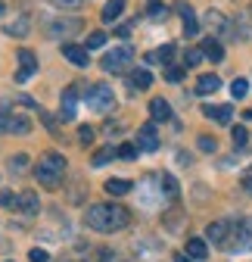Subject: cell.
Returning a JSON list of instances; mask_svg holds the SVG:
<instances>
[{
  "label": "cell",
  "mask_w": 252,
  "mask_h": 262,
  "mask_svg": "<svg viewBox=\"0 0 252 262\" xmlns=\"http://www.w3.org/2000/svg\"><path fill=\"white\" fill-rule=\"evenodd\" d=\"M84 222H87V228H93L100 234H112L131 222V212L118 203H93V206H87Z\"/></svg>",
  "instance_id": "cell-1"
},
{
  "label": "cell",
  "mask_w": 252,
  "mask_h": 262,
  "mask_svg": "<svg viewBox=\"0 0 252 262\" xmlns=\"http://www.w3.org/2000/svg\"><path fill=\"white\" fill-rule=\"evenodd\" d=\"M66 156L62 153H56V150H47L41 159H38V166H35V175H38V181L44 184V187H59V181H62V175H66Z\"/></svg>",
  "instance_id": "cell-2"
},
{
  "label": "cell",
  "mask_w": 252,
  "mask_h": 262,
  "mask_svg": "<svg viewBox=\"0 0 252 262\" xmlns=\"http://www.w3.org/2000/svg\"><path fill=\"white\" fill-rule=\"evenodd\" d=\"M10 103L13 100H0V131H10V135H28V131H31V119L13 113Z\"/></svg>",
  "instance_id": "cell-3"
},
{
  "label": "cell",
  "mask_w": 252,
  "mask_h": 262,
  "mask_svg": "<svg viewBox=\"0 0 252 262\" xmlns=\"http://www.w3.org/2000/svg\"><path fill=\"white\" fill-rule=\"evenodd\" d=\"M131 62H134V47H131V44H121V47H112V50L103 56V69L112 72V75H121Z\"/></svg>",
  "instance_id": "cell-4"
},
{
  "label": "cell",
  "mask_w": 252,
  "mask_h": 262,
  "mask_svg": "<svg viewBox=\"0 0 252 262\" xmlns=\"http://www.w3.org/2000/svg\"><path fill=\"white\" fill-rule=\"evenodd\" d=\"M84 103H87L90 110H97V113H109V110L115 106L112 88H106V84H93V88L84 94Z\"/></svg>",
  "instance_id": "cell-5"
},
{
  "label": "cell",
  "mask_w": 252,
  "mask_h": 262,
  "mask_svg": "<svg viewBox=\"0 0 252 262\" xmlns=\"http://www.w3.org/2000/svg\"><path fill=\"white\" fill-rule=\"evenodd\" d=\"M10 209L19 212V215H38L41 200H38V193H35V190H19L13 200H10Z\"/></svg>",
  "instance_id": "cell-6"
},
{
  "label": "cell",
  "mask_w": 252,
  "mask_h": 262,
  "mask_svg": "<svg viewBox=\"0 0 252 262\" xmlns=\"http://www.w3.org/2000/svg\"><path fill=\"white\" fill-rule=\"evenodd\" d=\"M78 110V88H66L59 97V122H72Z\"/></svg>",
  "instance_id": "cell-7"
},
{
  "label": "cell",
  "mask_w": 252,
  "mask_h": 262,
  "mask_svg": "<svg viewBox=\"0 0 252 262\" xmlns=\"http://www.w3.org/2000/svg\"><path fill=\"white\" fill-rule=\"evenodd\" d=\"M75 31H81V19H59L50 25V38L53 41H69Z\"/></svg>",
  "instance_id": "cell-8"
},
{
  "label": "cell",
  "mask_w": 252,
  "mask_h": 262,
  "mask_svg": "<svg viewBox=\"0 0 252 262\" xmlns=\"http://www.w3.org/2000/svg\"><path fill=\"white\" fill-rule=\"evenodd\" d=\"M231 231H234V222L218 219V222H212V225L206 228V237H209L212 244H218V247H224V244H228V237H231Z\"/></svg>",
  "instance_id": "cell-9"
},
{
  "label": "cell",
  "mask_w": 252,
  "mask_h": 262,
  "mask_svg": "<svg viewBox=\"0 0 252 262\" xmlns=\"http://www.w3.org/2000/svg\"><path fill=\"white\" fill-rule=\"evenodd\" d=\"M137 147L146 150V153H156V150H159V135H156V125H153V122H146V125L137 128Z\"/></svg>",
  "instance_id": "cell-10"
},
{
  "label": "cell",
  "mask_w": 252,
  "mask_h": 262,
  "mask_svg": "<svg viewBox=\"0 0 252 262\" xmlns=\"http://www.w3.org/2000/svg\"><path fill=\"white\" fill-rule=\"evenodd\" d=\"M174 10H178L181 19H184V35H187V38H193L196 31H199V22H196V16H193V7L187 4V0H178Z\"/></svg>",
  "instance_id": "cell-11"
},
{
  "label": "cell",
  "mask_w": 252,
  "mask_h": 262,
  "mask_svg": "<svg viewBox=\"0 0 252 262\" xmlns=\"http://www.w3.org/2000/svg\"><path fill=\"white\" fill-rule=\"evenodd\" d=\"M19 62H22V69L16 72V81H28L31 75L38 72V56L31 53L28 47H22V50H19Z\"/></svg>",
  "instance_id": "cell-12"
},
{
  "label": "cell",
  "mask_w": 252,
  "mask_h": 262,
  "mask_svg": "<svg viewBox=\"0 0 252 262\" xmlns=\"http://www.w3.org/2000/svg\"><path fill=\"white\" fill-rule=\"evenodd\" d=\"M62 56H66L69 62H75L78 69H87V66H90L87 47H78V44H62Z\"/></svg>",
  "instance_id": "cell-13"
},
{
  "label": "cell",
  "mask_w": 252,
  "mask_h": 262,
  "mask_svg": "<svg viewBox=\"0 0 252 262\" xmlns=\"http://www.w3.org/2000/svg\"><path fill=\"white\" fill-rule=\"evenodd\" d=\"M203 116L212 119V122H218V125H231L234 110H231L228 103H224V106H212V103H206V106H203Z\"/></svg>",
  "instance_id": "cell-14"
},
{
  "label": "cell",
  "mask_w": 252,
  "mask_h": 262,
  "mask_svg": "<svg viewBox=\"0 0 252 262\" xmlns=\"http://www.w3.org/2000/svg\"><path fill=\"white\" fill-rule=\"evenodd\" d=\"M203 22H206V28L212 31V35H224V31L231 28V25H228V16H224V13H218V10H209Z\"/></svg>",
  "instance_id": "cell-15"
},
{
  "label": "cell",
  "mask_w": 252,
  "mask_h": 262,
  "mask_svg": "<svg viewBox=\"0 0 252 262\" xmlns=\"http://www.w3.org/2000/svg\"><path fill=\"white\" fill-rule=\"evenodd\" d=\"M149 116H153V122H171V103L162 100V97H153L149 100Z\"/></svg>",
  "instance_id": "cell-16"
},
{
  "label": "cell",
  "mask_w": 252,
  "mask_h": 262,
  "mask_svg": "<svg viewBox=\"0 0 252 262\" xmlns=\"http://www.w3.org/2000/svg\"><path fill=\"white\" fill-rule=\"evenodd\" d=\"M103 190H106L109 196H124V193L134 190V184H131L128 178H109V181L103 184Z\"/></svg>",
  "instance_id": "cell-17"
},
{
  "label": "cell",
  "mask_w": 252,
  "mask_h": 262,
  "mask_svg": "<svg viewBox=\"0 0 252 262\" xmlns=\"http://www.w3.org/2000/svg\"><path fill=\"white\" fill-rule=\"evenodd\" d=\"M218 88H221V78H218V75H212V72L196 78V94H199V97H209V94H215Z\"/></svg>",
  "instance_id": "cell-18"
},
{
  "label": "cell",
  "mask_w": 252,
  "mask_h": 262,
  "mask_svg": "<svg viewBox=\"0 0 252 262\" xmlns=\"http://www.w3.org/2000/svg\"><path fill=\"white\" fill-rule=\"evenodd\" d=\"M187 256L196 259V262H203V259L209 256V244H206L203 237H190V241H187Z\"/></svg>",
  "instance_id": "cell-19"
},
{
  "label": "cell",
  "mask_w": 252,
  "mask_h": 262,
  "mask_svg": "<svg viewBox=\"0 0 252 262\" xmlns=\"http://www.w3.org/2000/svg\"><path fill=\"white\" fill-rule=\"evenodd\" d=\"M149 84H153V75H149L146 69H134V72L128 75V88H131V91H137V88H140V91H146Z\"/></svg>",
  "instance_id": "cell-20"
},
{
  "label": "cell",
  "mask_w": 252,
  "mask_h": 262,
  "mask_svg": "<svg viewBox=\"0 0 252 262\" xmlns=\"http://www.w3.org/2000/svg\"><path fill=\"white\" fill-rule=\"evenodd\" d=\"M121 10H124V0H106V7H103V22L106 25H112V22H118V16H121Z\"/></svg>",
  "instance_id": "cell-21"
},
{
  "label": "cell",
  "mask_w": 252,
  "mask_h": 262,
  "mask_svg": "<svg viewBox=\"0 0 252 262\" xmlns=\"http://www.w3.org/2000/svg\"><path fill=\"white\" fill-rule=\"evenodd\" d=\"M203 53H206L212 62H221V59H224V47L218 44V38H206V41H203Z\"/></svg>",
  "instance_id": "cell-22"
},
{
  "label": "cell",
  "mask_w": 252,
  "mask_h": 262,
  "mask_svg": "<svg viewBox=\"0 0 252 262\" xmlns=\"http://www.w3.org/2000/svg\"><path fill=\"white\" fill-rule=\"evenodd\" d=\"M28 28H31V19H28V16H19L16 22L7 25V35H13V38H25V35H28Z\"/></svg>",
  "instance_id": "cell-23"
},
{
  "label": "cell",
  "mask_w": 252,
  "mask_h": 262,
  "mask_svg": "<svg viewBox=\"0 0 252 262\" xmlns=\"http://www.w3.org/2000/svg\"><path fill=\"white\" fill-rule=\"evenodd\" d=\"M146 16L153 22H165L168 19V7L162 4V0H149V7H146Z\"/></svg>",
  "instance_id": "cell-24"
},
{
  "label": "cell",
  "mask_w": 252,
  "mask_h": 262,
  "mask_svg": "<svg viewBox=\"0 0 252 262\" xmlns=\"http://www.w3.org/2000/svg\"><path fill=\"white\" fill-rule=\"evenodd\" d=\"M115 156H118V150H112V147H103V150H97V153H93L90 166H93V169H100V166H106V162H112Z\"/></svg>",
  "instance_id": "cell-25"
},
{
  "label": "cell",
  "mask_w": 252,
  "mask_h": 262,
  "mask_svg": "<svg viewBox=\"0 0 252 262\" xmlns=\"http://www.w3.org/2000/svg\"><path fill=\"white\" fill-rule=\"evenodd\" d=\"M171 56H174V44H162L159 50L146 53V62H168Z\"/></svg>",
  "instance_id": "cell-26"
},
{
  "label": "cell",
  "mask_w": 252,
  "mask_h": 262,
  "mask_svg": "<svg viewBox=\"0 0 252 262\" xmlns=\"http://www.w3.org/2000/svg\"><path fill=\"white\" fill-rule=\"evenodd\" d=\"M231 138H234V147L243 150V147L249 144V131H246V125H234V128H231Z\"/></svg>",
  "instance_id": "cell-27"
},
{
  "label": "cell",
  "mask_w": 252,
  "mask_h": 262,
  "mask_svg": "<svg viewBox=\"0 0 252 262\" xmlns=\"http://www.w3.org/2000/svg\"><path fill=\"white\" fill-rule=\"evenodd\" d=\"M246 94H249V81L246 78H234L231 81V97H234V100H243Z\"/></svg>",
  "instance_id": "cell-28"
},
{
  "label": "cell",
  "mask_w": 252,
  "mask_h": 262,
  "mask_svg": "<svg viewBox=\"0 0 252 262\" xmlns=\"http://www.w3.org/2000/svg\"><path fill=\"white\" fill-rule=\"evenodd\" d=\"M159 181H162V187H165V196H171V200H174V196H178V181H174V175H168V172H162L159 175Z\"/></svg>",
  "instance_id": "cell-29"
},
{
  "label": "cell",
  "mask_w": 252,
  "mask_h": 262,
  "mask_svg": "<svg viewBox=\"0 0 252 262\" xmlns=\"http://www.w3.org/2000/svg\"><path fill=\"white\" fill-rule=\"evenodd\" d=\"M203 56H206V53H203V47L187 50V53H184V66H187V69H190V66H199V62H203Z\"/></svg>",
  "instance_id": "cell-30"
},
{
  "label": "cell",
  "mask_w": 252,
  "mask_h": 262,
  "mask_svg": "<svg viewBox=\"0 0 252 262\" xmlns=\"http://www.w3.org/2000/svg\"><path fill=\"white\" fill-rule=\"evenodd\" d=\"M25 166H28V156H25V153H16V156L10 159V172H16V175H22Z\"/></svg>",
  "instance_id": "cell-31"
},
{
  "label": "cell",
  "mask_w": 252,
  "mask_h": 262,
  "mask_svg": "<svg viewBox=\"0 0 252 262\" xmlns=\"http://www.w3.org/2000/svg\"><path fill=\"white\" fill-rule=\"evenodd\" d=\"M196 147H199L203 153H215V150H218V141L209 138V135H199V138H196Z\"/></svg>",
  "instance_id": "cell-32"
},
{
  "label": "cell",
  "mask_w": 252,
  "mask_h": 262,
  "mask_svg": "<svg viewBox=\"0 0 252 262\" xmlns=\"http://www.w3.org/2000/svg\"><path fill=\"white\" fill-rule=\"evenodd\" d=\"M106 44V35H103V31H90V35H87V50H100Z\"/></svg>",
  "instance_id": "cell-33"
},
{
  "label": "cell",
  "mask_w": 252,
  "mask_h": 262,
  "mask_svg": "<svg viewBox=\"0 0 252 262\" xmlns=\"http://www.w3.org/2000/svg\"><path fill=\"white\" fill-rule=\"evenodd\" d=\"M137 153H140L137 144H121V147H118V156H121V159H137Z\"/></svg>",
  "instance_id": "cell-34"
},
{
  "label": "cell",
  "mask_w": 252,
  "mask_h": 262,
  "mask_svg": "<svg viewBox=\"0 0 252 262\" xmlns=\"http://www.w3.org/2000/svg\"><path fill=\"white\" fill-rule=\"evenodd\" d=\"M184 72H187V66H168V69H165V78H168V81H181Z\"/></svg>",
  "instance_id": "cell-35"
},
{
  "label": "cell",
  "mask_w": 252,
  "mask_h": 262,
  "mask_svg": "<svg viewBox=\"0 0 252 262\" xmlns=\"http://www.w3.org/2000/svg\"><path fill=\"white\" fill-rule=\"evenodd\" d=\"M78 141H81L84 147L93 144V128H90V125H81V128H78Z\"/></svg>",
  "instance_id": "cell-36"
},
{
  "label": "cell",
  "mask_w": 252,
  "mask_h": 262,
  "mask_svg": "<svg viewBox=\"0 0 252 262\" xmlns=\"http://www.w3.org/2000/svg\"><path fill=\"white\" fill-rule=\"evenodd\" d=\"M28 259H31V262H50L47 250H41V247H35V250H31V253H28Z\"/></svg>",
  "instance_id": "cell-37"
},
{
  "label": "cell",
  "mask_w": 252,
  "mask_h": 262,
  "mask_svg": "<svg viewBox=\"0 0 252 262\" xmlns=\"http://www.w3.org/2000/svg\"><path fill=\"white\" fill-rule=\"evenodd\" d=\"M243 190H246V193H252V166L243 172Z\"/></svg>",
  "instance_id": "cell-38"
},
{
  "label": "cell",
  "mask_w": 252,
  "mask_h": 262,
  "mask_svg": "<svg viewBox=\"0 0 252 262\" xmlns=\"http://www.w3.org/2000/svg\"><path fill=\"white\" fill-rule=\"evenodd\" d=\"M97 262H115V256H112V253H109V250H103V253H100V259H97Z\"/></svg>",
  "instance_id": "cell-39"
},
{
  "label": "cell",
  "mask_w": 252,
  "mask_h": 262,
  "mask_svg": "<svg viewBox=\"0 0 252 262\" xmlns=\"http://www.w3.org/2000/svg\"><path fill=\"white\" fill-rule=\"evenodd\" d=\"M59 7H81V0H56Z\"/></svg>",
  "instance_id": "cell-40"
},
{
  "label": "cell",
  "mask_w": 252,
  "mask_h": 262,
  "mask_svg": "<svg viewBox=\"0 0 252 262\" xmlns=\"http://www.w3.org/2000/svg\"><path fill=\"white\" fill-rule=\"evenodd\" d=\"M174 262H196V259H190L187 253H178V256H174Z\"/></svg>",
  "instance_id": "cell-41"
},
{
  "label": "cell",
  "mask_w": 252,
  "mask_h": 262,
  "mask_svg": "<svg viewBox=\"0 0 252 262\" xmlns=\"http://www.w3.org/2000/svg\"><path fill=\"white\" fill-rule=\"evenodd\" d=\"M0 16H4V0H0Z\"/></svg>",
  "instance_id": "cell-42"
},
{
  "label": "cell",
  "mask_w": 252,
  "mask_h": 262,
  "mask_svg": "<svg viewBox=\"0 0 252 262\" xmlns=\"http://www.w3.org/2000/svg\"><path fill=\"white\" fill-rule=\"evenodd\" d=\"M7 262H13V259H7Z\"/></svg>",
  "instance_id": "cell-43"
}]
</instances>
